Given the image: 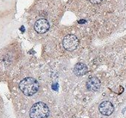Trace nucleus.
<instances>
[{
    "mask_svg": "<svg viewBox=\"0 0 126 118\" xmlns=\"http://www.w3.org/2000/svg\"><path fill=\"white\" fill-rule=\"evenodd\" d=\"M79 39L74 34H68L65 36L62 41V45L65 49L69 51L75 50L79 45Z\"/></svg>",
    "mask_w": 126,
    "mask_h": 118,
    "instance_id": "obj_3",
    "label": "nucleus"
},
{
    "mask_svg": "<svg viewBox=\"0 0 126 118\" xmlns=\"http://www.w3.org/2000/svg\"><path fill=\"white\" fill-rule=\"evenodd\" d=\"M101 85L100 80L96 77H91L86 82V87L91 91H96Z\"/></svg>",
    "mask_w": 126,
    "mask_h": 118,
    "instance_id": "obj_6",
    "label": "nucleus"
},
{
    "mask_svg": "<svg viewBox=\"0 0 126 118\" xmlns=\"http://www.w3.org/2000/svg\"><path fill=\"white\" fill-rule=\"evenodd\" d=\"M74 73L78 77H82L83 75H85L87 72H88V68L87 66L81 63H77L75 67H74Z\"/></svg>",
    "mask_w": 126,
    "mask_h": 118,
    "instance_id": "obj_7",
    "label": "nucleus"
},
{
    "mask_svg": "<svg viewBox=\"0 0 126 118\" xmlns=\"http://www.w3.org/2000/svg\"><path fill=\"white\" fill-rule=\"evenodd\" d=\"M39 88V84L36 80L32 77H27L19 83V89L26 96H32L36 94Z\"/></svg>",
    "mask_w": 126,
    "mask_h": 118,
    "instance_id": "obj_1",
    "label": "nucleus"
},
{
    "mask_svg": "<svg viewBox=\"0 0 126 118\" xmlns=\"http://www.w3.org/2000/svg\"><path fill=\"white\" fill-rule=\"evenodd\" d=\"M49 113L48 106L42 102H38L32 105L29 114L31 118H47Z\"/></svg>",
    "mask_w": 126,
    "mask_h": 118,
    "instance_id": "obj_2",
    "label": "nucleus"
},
{
    "mask_svg": "<svg viewBox=\"0 0 126 118\" xmlns=\"http://www.w3.org/2000/svg\"><path fill=\"white\" fill-rule=\"evenodd\" d=\"M99 110L102 114L105 116H110V114H113L114 111V107H113V105L110 102L104 101L99 105Z\"/></svg>",
    "mask_w": 126,
    "mask_h": 118,
    "instance_id": "obj_5",
    "label": "nucleus"
},
{
    "mask_svg": "<svg viewBox=\"0 0 126 118\" xmlns=\"http://www.w3.org/2000/svg\"><path fill=\"white\" fill-rule=\"evenodd\" d=\"M33 28L36 33L42 34L46 33L50 28V24L47 19L46 18H39L38 19L33 25Z\"/></svg>",
    "mask_w": 126,
    "mask_h": 118,
    "instance_id": "obj_4",
    "label": "nucleus"
},
{
    "mask_svg": "<svg viewBox=\"0 0 126 118\" xmlns=\"http://www.w3.org/2000/svg\"><path fill=\"white\" fill-rule=\"evenodd\" d=\"M88 1L91 4H93V5H99V4H100L103 1V0H88Z\"/></svg>",
    "mask_w": 126,
    "mask_h": 118,
    "instance_id": "obj_8",
    "label": "nucleus"
}]
</instances>
